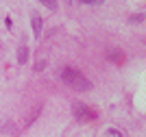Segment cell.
Masks as SVG:
<instances>
[{"mask_svg":"<svg viewBox=\"0 0 146 137\" xmlns=\"http://www.w3.org/2000/svg\"><path fill=\"white\" fill-rule=\"evenodd\" d=\"M46 9H50V11H57V0H39Z\"/></svg>","mask_w":146,"mask_h":137,"instance_id":"cell-5","label":"cell"},{"mask_svg":"<svg viewBox=\"0 0 146 137\" xmlns=\"http://www.w3.org/2000/svg\"><path fill=\"white\" fill-rule=\"evenodd\" d=\"M129 22H144V15H142V13H135V15H133V18H131V20H129Z\"/></svg>","mask_w":146,"mask_h":137,"instance_id":"cell-7","label":"cell"},{"mask_svg":"<svg viewBox=\"0 0 146 137\" xmlns=\"http://www.w3.org/2000/svg\"><path fill=\"white\" fill-rule=\"evenodd\" d=\"M61 81H63L68 87L76 89V91H90L92 89V83L79 70H74V68H63V70H61Z\"/></svg>","mask_w":146,"mask_h":137,"instance_id":"cell-1","label":"cell"},{"mask_svg":"<svg viewBox=\"0 0 146 137\" xmlns=\"http://www.w3.org/2000/svg\"><path fill=\"white\" fill-rule=\"evenodd\" d=\"M72 113L74 118L79 120V122H92V120L96 118V111L92 107H87L85 102H74L72 105Z\"/></svg>","mask_w":146,"mask_h":137,"instance_id":"cell-2","label":"cell"},{"mask_svg":"<svg viewBox=\"0 0 146 137\" xmlns=\"http://www.w3.org/2000/svg\"><path fill=\"white\" fill-rule=\"evenodd\" d=\"M105 137H122V135H120V131H116V128H109Z\"/></svg>","mask_w":146,"mask_h":137,"instance_id":"cell-6","label":"cell"},{"mask_svg":"<svg viewBox=\"0 0 146 137\" xmlns=\"http://www.w3.org/2000/svg\"><path fill=\"white\" fill-rule=\"evenodd\" d=\"M120 57H122V54L118 52V50H116V52H111V54H109V59H111V61H120Z\"/></svg>","mask_w":146,"mask_h":137,"instance_id":"cell-8","label":"cell"},{"mask_svg":"<svg viewBox=\"0 0 146 137\" xmlns=\"http://www.w3.org/2000/svg\"><path fill=\"white\" fill-rule=\"evenodd\" d=\"M31 22H33V35L39 37V33H42V18H39V15H33Z\"/></svg>","mask_w":146,"mask_h":137,"instance_id":"cell-3","label":"cell"},{"mask_svg":"<svg viewBox=\"0 0 146 137\" xmlns=\"http://www.w3.org/2000/svg\"><path fill=\"white\" fill-rule=\"evenodd\" d=\"M83 2H85V5H100L103 0H83Z\"/></svg>","mask_w":146,"mask_h":137,"instance_id":"cell-9","label":"cell"},{"mask_svg":"<svg viewBox=\"0 0 146 137\" xmlns=\"http://www.w3.org/2000/svg\"><path fill=\"white\" fill-rule=\"evenodd\" d=\"M44 66H46V61H37V66H35V70H44Z\"/></svg>","mask_w":146,"mask_h":137,"instance_id":"cell-10","label":"cell"},{"mask_svg":"<svg viewBox=\"0 0 146 137\" xmlns=\"http://www.w3.org/2000/svg\"><path fill=\"white\" fill-rule=\"evenodd\" d=\"M26 59H29V48L22 46L18 50V61H20V63H26Z\"/></svg>","mask_w":146,"mask_h":137,"instance_id":"cell-4","label":"cell"}]
</instances>
